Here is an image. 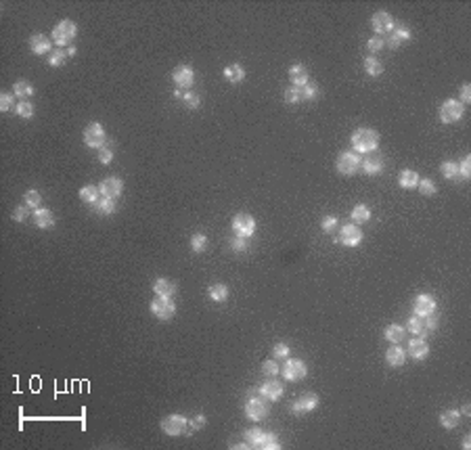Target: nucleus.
<instances>
[{
  "label": "nucleus",
  "instance_id": "f257e3e1",
  "mask_svg": "<svg viewBox=\"0 0 471 450\" xmlns=\"http://www.w3.org/2000/svg\"><path fill=\"white\" fill-rule=\"evenodd\" d=\"M377 143H379V134L371 128H360L352 134V147L358 153H371L377 149Z\"/></svg>",
  "mask_w": 471,
  "mask_h": 450
},
{
  "label": "nucleus",
  "instance_id": "f03ea898",
  "mask_svg": "<svg viewBox=\"0 0 471 450\" xmlns=\"http://www.w3.org/2000/svg\"><path fill=\"white\" fill-rule=\"evenodd\" d=\"M188 427H191V423H188L183 415H170L161 421V429H163V433H168V436H184Z\"/></svg>",
  "mask_w": 471,
  "mask_h": 450
},
{
  "label": "nucleus",
  "instance_id": "7ed1b4c3",
  "mask_svg": "<svg viewBox=\"0 0 471 450\" xmlns=\"http://www.w3.org/2000/svg\"><path fill=\"white\" fill-rule=\"evenodd\" d=\"M463 111H465V107H463L461 100L448 99V100L442 103V107H440V118H442L444 124H452V122H459L463 118Z\"/></svg>",
  "mask_w": 471,
  "mask_h": 450
},
{
  "label": "nucleus",
  "instance_id": "20e7f679",
  "mask_svg": "<svg viewBox=\"0 0 471 450\" xmlns=\"http://www.w3.org/2000/svg\"><path fill=\"white\" fill-rule=\"evenodd\" d=\"M76 34H78L76 23H74V21H69V19H65V21H61L59 25L52 29V40L63 46V44L72 42L74 38H76Z\"/></svg>",
  "mask_w": 471,
  "mask_h": 450
},
{
  "label": "nucleus",
  "instance_id": "39448f33",
  "mask_svg": "<svg viewBox=\"0 0 471 450\" xmlns=\"http://www.w3.org/2000/svg\"><path fill=\"white\" fill-rule=\"evenodd\" d=\"M245 415L251 421H262L268 417V402L266 398H249L245 404Z\"/></svg>",
  "mask_w": 471,
  "mask_h": 450
},
{
  "label": "nucleus",
  "instance_id": "423d86ee",
  "mask_svg": "<svg viewBox=\"0 0 471 450\" xmlns=\"http://www.w3.org/2000/svg\"><path fill=\"white\" fill-rule=\"evenodd\" d=\"M151 310H153V314L159 321H170L172 316H174V312H176V306H174V301H172L170 298H159V296H157V300L151 301Z\"/></svg>",
  "mask_w": 471,
  "mask_h": 450
},
{
  "label": "nucleus",
  "instance_id": "0eeeda50",
  "mask_svg": "<svg viewBox=\"0 0 471 450\" xmlns=\"http://www.w3.org/2000/svg\"><path fill=\"white\" fill-rule=\"evenodd\" d=\"M84 143L92 147V149H101V147L105 145V130L101 124L97 122H92L90 126H86L84 130Z\"/></svg>",
  "mask_w": 471,
  "mask_h": 450
},
{
  "label": "nucleus",
  "instance_id": "6e6552de",
  "mask_svg": "<svg viewBox=\"0 0 471 450\" xmlns=\"http://www.w3.org/2000/svg\"><path fill=\"white\" fill-rule=\"evenodd\" d=\"M358 168H360V157L354 151H345L337 157V172L350 176V174H354Z\"/></svg>",
  "mask_w": 471,
  "mask_h": 450
},
{
  "label": "nucleus",
  "instance_id": "1a4fd4ad",
  "mask_svg": "<svg viewBox=\"0 0 471 450\" xmlns=\"http://www.w3.org/2000/svg\"><path fill=\"white\" fill-rule=\"evenodd\" d=\"M233 228L239 237L247 239L256 232V220L251 218L249 214H239V216H235V220H233Z\"/></svg>",
  "mask_w": 471,
  "mask_h": 450
},
{
  "label": "nucleus",
  "instance_id": "9d476101",
  "mask_svg": "<svg viewBox=\"0 0 471 450\" xmlns=\"http://www.w3.org/2000/svg\"><path fill=\"white\" fill-rule=\"evenodd\" d=\"M316 406H318V396L312 394V392H306V394H302L300 398L293 402V413L295 415L310 413V410H314Z\"/></svg>",
  "mask_w": 471,
  "mask_h": 450
},
{
  "label": "nucleus",
  "instance_id": "9b49d317",
  "mask_svg": "<svg viewBox=\"0 0 471 450\" xmlns=\"http://www.w3.org/2000/svg\"><path fill=\"white\" fill-rule=\"evenodd\" d=\"M371 25L377 34H390L392 32V27H394V19H392V15L386 13V11H379V13H375L373 15V19H371Z\"/></svg>",
  "mask_w": 471,
  "mask_h": 450
},
{
  "label": "nucleus",
  "instance_id": "f8f14e48",
  "mask_svg": "<svg viewBox=\"0 0 471 450\" xmlns=\"http://www.w3.org/2000/svg\"><path fill=\"white\" fill-rule=\"evenodd\" d=\"M340 241L348 247H356L360 241H363V230H360L358 226H354V224H345L340 232Z\"/></svg>",
  "mask_w": 471,
  "mask_h": 450
},
{
  "label": "nucleus",
  "instance_id": "ddd939ff",
  "mask_svg": "<svg viewBox=\"0 0 471 450\" xmlns=\"http://www.w3.org/2000/svg\"><path fill=\"white\" fill-rule=\"evenodd\" d=\"M172 80H174V84H176L178 88H191L193 82H195V74H193L191 67L180 65V67L174 69V74H172Z\"/></svg>",
  "mask_w": 471,
  "mask_h": 450
},
{
  "label": "nucleus",
  "instance_id": "4468645a",
  "mask_svg": "<svg viewBox=\"0 0 471 450\" xmlns=\"http://www.w3.org/2000/svg\"><path fill=\"white\" fill-rule=\"evenodd\" d=\"M306 373H308V369H306V364L302 360H287L285 367H283V375L289 381H297V379L306 377Z\"/></svg>",
  "mask_w": 471,
  "mask_h": 450
},
{
  "label": "nucleus",
  "instance_id": "2eb2a0df",
  "mask_svg": "<svg viewBox=\"0 0 471 450\" xmlns=\"http://www.w3.org/2000/svg\"><path fill=\"white\" fill-rule=\"evenodd\" d=\"M99 191H101V195H103V197L115 199V197H120V195H122V191H124V182L120 180V178H107V180H103V184L99 187Z\"/></svg>",
  "mask_w": 471,
  "mask_h": 450
},
{
  "label": "nucleus",
  "instance_id": "dca6fc26",
  "mask_svg": "<svg viewBox=\"0 0 471 450\" xmlns=\"http://www.w3.org/2000/svg\"><path fill=\"white\" fill-rule=\"evenodd\" d=\"M408 40H411V29H408L406 25H394L390 36H388V44L392 46V49H398L400 44H404Z\"/></svg>",
  "mask_w": 471,
  "mask_h": 450
},
{
  "label": "nucleus",
  "instance_id": "f3484780",
  "mask_svg": "<svg viewBox=\"0 0 471 450\" xmlns=\"http://www.w3.org/2000/svg\"><path fill=\"white\" fill-rule=\"evenodd\" d=\"M436 310V300L427 296V293H421V296L415 300V314L417 316H427Z\"/></svg>",
  "mask_w": 471,
  "mask_h": 450
},
{
  "label": "nucleus",
  "instance_id": "a211bd4d",
  "mask_svg": "<svg viewBox=\"0 0 471 450\" xmlns=\"http://www.w3.org/2000/svg\"><path fill=\"white\" fill-rule=\"evenodd\" d=\"M260 392L266 400H270V402H277L281 396H283V385L279 381H274V379H268L262 387H260Z\"/></svg>",
  "mask_w": 471,
  "mask_h": 450
},
{
  "label": "nucleus",
  "instance_id": "6ab92c4d",
  "mask_svg": "<svg viewBox=\"0 0 471 450\" xmlns=\"http://www.w3.org/2000/svg\"><path fill=\"white\" fill-rule=\"evenodd\" d=\"M29 49L34 55H46L51 50V40L44 34H36L29 38Z\"/></svg>",
  "mask_w": 471,
  "mask_h": 450
},
{
  "label": "nucleus",
  "instance_id": "aec40b11",
  "mask_svg": "<svg viewBox=\"0 0 471 450\" xmlns=\"http://www.w3.org/2000/svg\"><path fill=\"white\" fill-rule=\"evenodd\" d=\"M289 80L293 82V86H297V88H302V86H306L308 84V69H306L304 65H291L289 67Z\"/></svg>",
  "mask_w": 471,
  "mask_h": 450
},
{
  "label": "nucleus",
  "instance_id": "412c9836",
  "mask_svg": "<svg viewBox=\"0 0 471 450\" xmlns=\"http://www.w3.org/2000/svg\"><path fill=\"white\" fill-rule=\"evenodd\" d=\"M408 354L413 356V358H417V360H423L425 356L429 354V346L425 344V339H413L411 344H408Z\"/></svg>",
  "mask_w": 471,
  "mask_h": 450
},
{
  "label": "nucleus",
  "instance_id": "4be33fe9",
  "mask_svg": "<svg viewBox=\"0 0 471 450\" xmlns=\"http://www.w3.org/2000/svg\"><path fill=\"white\" fill-rule=\"evenodd\" d=\"M386 360H388V364H392V367H402V364L406 362V352L400 346H392L386 352Z\"/></svg>",
  "mask_w": 471,
  "mask_h": 450
},
{
  "label": "nucleus",
  "instance_id": "5701e85b",
  "mask_svg": "<svg viewBox=\"0 0 471 450\" xmlns=\"http://www.w3.org/2000/svg\"><path fill=\"white\" fill-rule=\"evenodd\" d=\"M360 166H363V170L366 174H379L381 170H383V159L379 157V155H371V157H366L360 161Z\"/></svg>",
  "mask_w": 471,
  "mask_h": 450
},
{
  "label": "nucleus",
  "instance_id": "b1692460",
  "mask_svg": "<svg viewBox=\"0 0 471 450\" xmlns=\"http://www.w3.org/2000/svg\"><path fill=\"white\" fill-rule=\"evenodd\" d=\"M34 222H36L38 228H51L54 224V216H52L51 209H36Z\"/></svg>",
  "mask_w": 471,
  "mask_h": 450
},
{
  "label": "nucleus",
  "instance_id": "393cba45",
  "mask_svg": "<svg viewBox=\"0 0 471 450\" xmlns=\"http://www.w3.org/2000/svg\"><path fill=\"white\" fill-rule=\"evenodd\" d=\"M224 77L231 84H239V82L245 80V69H243L241 65H237V63H233L229 67H224Z\"/></svg>",
  "mask_w": 471,
  "mask_h": 450
},
{
  "label": "nucleus",
  "instance_id": "a878e982",
  "mask_svg": "<svg viewBox=\"0 0 471 450\" xmlns=\"http://www.w3.org/2000/svg\"><path fill=\"white\" fill-rule=\"evenodd\" d=\"M153 291H155L159 298H172V296H174V291H176V285L170 283V281H166V278H159V281H155Z\"/></svg>",
  "mask_w": 471,
  "mask_h": 450
},
{
  "label": "nucleus",
  "instance_id": "bb28decb",
  "mask_svg": "<svg viewBox=\"0 0 471 450\" xmlns=\"http://www.w3.org/2000/svg\"><path fill=\"white\" fill-rule=\"evenodd\" d=\"M398 182H400V187H402V189H417V184H419V174H417V172H413V170H404V172L400 174Z\"/></svg>",
  "mask_w": 471,
  "mask_h": 450
},
{
  "label": "nucleus",
  "instance_id": "cd10ccee",
  "mask_svg": "<svg viewBox=\"0 0 471 450\" xmlns=\"http://www.w3.org/2000/svg\"><path fill=\"white\" fill-rule=\"evenodd\" d=\"M80 199L84 201V203H97V201L101 199V191L97 187H92V184H88V187H82L80 189Z\"/></svg>",
  "mask_w": 471,
  "mask_h": 450
},
{
  "label": "nucleus",
  "instance_id": "c85d7f7f",
  "mask_svg": "<svg viewBox=\"0 0 471 450\" xmlns=\"http://www.w3.org/2000/svg\"><path fill=\"white\" fill-rule=\"evenodd\" d=\"M459 421H461L459 410H446V413H442V417H440V423H442L446 429L457 427V425H459Z\"/></svg>",
  "mask_w": 471,
  "mask_h": 450
},
{
  "label": "nucleus",
  "instance_id": "c756f323",
  "mask_svg": "<svg viewBox=\"0 0 471 450\" xmlns=\"http://www.w3.org/2000/svg\"><path fill=\"white\" fill-rule=\"evenodd\" d=\"M208 296H209L211 301H224L226 298H229V289H226V285L216 283V285H211L208 289Z\"/></svg>",
  "mask_w": 471,
  "mask_h": 450
},
{
  "label": "nucleus",
  "instance_id": "7c9ffc66",
  "mask_svg": "<svg viewBox=\"0 0 471 450\" xmlns=\"http://www.w3.org/2000/svg\"><path fill=\"white\" fill-rule=\"evenodd\" d=\"M94 209H97L99 214H103V216L113 214V212H115V199H109V197L99 199L97 203H94Z\"/></svg>",
  "mask_w": 471,
  "mask_h": 450
},
{
  "label": "nucleus",
  "instance_id": "2f4dec72",
  "mask_svg": "<svg viewBox=\"0 0 471 450\" xmlns=\"http://www.w3.org/2000/svg\"><path fill=\"white\" fill-rule=\"evenodd\" d=\"M386 339L392 341V344H400V341L404 339V327H400V325H390L386 329Z\"/></svg>",
  "mask_w": 471,
  "mask_h": 450
},
{
  "label": "nucleus",
  "instance_id": "473e14b6",
  "mask_svg": "<svg viewBox=\"0 0 471 450\" xmlns=\"http://www.w3.org/2000/svg\"><path fill=\"white\" fill-rule=\"evenodd\" d=\"M13 92L17 97H21V99H29L31 95H34V86H31L29 82H26V80H19V82H15Z\"/></svg>",
  "mask_w": 471,
  "mask_h": 450
},
{
  "label": "nucleus",
  "instance_id": "72a5a7b5",
  "mask_svg": "<svg viewBox=\"0 0 471 450\" xmlns=\"http://www.w3.org/2000/svg\"><path fill=\"white\" fill-rule=\"evenodd\" d=\"M352 218H354V222H358V224L368 222V220H371V209L360 203V205H356L354 209H352Z\"/></svg>",
  "mask_w": 471,
  "mask_h": 450
},
{
  "label": "nucleus",
  "instance_id": "f704fd0d",
  "mask_svg": "<svg viewBox=\"0 0 471 450\" xmlns=\"http://www.w3.org/2000/svg\"><path fill=\"white\" fill-rule=\"evenodd\" d=\"M365 69H366V74L368 75H379L381 72H383V63L379 59H375V57H366L365 59Z\"/></svg>",
  "mask_w": 471,
  "mask_h": 450
},
{
  "label": "nucleus",
  "instance_id": "c9c22d12",
  "mask_svg": "<svg viewBox=\"0 0 471 450\" xmlns=\"http://www.w3.org/2000/svg\"><path fill=\"white\" fill-rule=\"evenodd\" d=\"M258 448H264V450H279V448H281L279 438L274 436V433H264L262 440H260V444H258Z\"/></svg>",
  "mask_w": 471,
  "mask_h": 450
},
{
  "label": "nucleus",
  "instance_id": "e433bc0d",
  "mask_svg": "<svg viewBox=\"0 0 471 450\" xmlns=\"http://www.w3.org/2000/svg\"><path fill=\"white\" fill-rule=\"evenodd\" d=\"M406 329L411 331V333H415V335H421L423 331H425V325H423V316H411L408 319V323H406Z\"/></svg>",
  "mask_w": 471,
  "mask_h": 450
},
{
  "label": "nucleus",
  "instance_id": "4c0bfd02",
  "mask_svg": "<svg viewBox=\"0 0 471 450\" xmlns=\"http://www.w3.org/2000/svg\"><path fill=\"white\" fill-rule=\"evenodd\" d=\"M65 59H67V50H54L49 55V65L51 67H61L63 63H65Z\"/></svg>",
  "mask_w": 471,
  "mask_h": 450
},
{
  "label": "nucleus",
  "instance_id": "58836bf2",
  "mask_svg": "<svg viewBox=\"0 0 471 450\" xmlns=\"http://www.w3.org/2000/svg\"><path fill=\"white\" fill-rule=\"evenodd\" d=\"M15 111H17V115L19 118H26V120H29L31 115H34V105L31 103H27V100H21V103L15 107Z\"/></svg>",
  "mask_w": 471,
  "mask_h": 450
},
{
  "label": "nucleus",
  "instance_id": "ea45409f",
  "mask_svg": "<svg viewBox=\"0 0 471 450\" xmlns=\"http://www.w3.org/2000/svg\"><path fill=\"white\" fill-rule=\"evenodd\" d=\"M442 174H444V178L452 180V178L459 176V166L454 164V161H444V164H442Z\"/></svg>",
  "mask_w": 471,
  "mask_h": 450
},
{
  "label": "nucleus",
  "instance_id": "a19ab883",
  "mask_svg": "<svg viewBox=\"0 0 471 450\" xmlns=\"http://www.w3.org/2000/svg\"><path fill=\"white\" fill-rule=\"evenodd\" d=\"M23 199H26V205H29V207H38V205H40V201H42L40 193H38V191H34V189L26 191V195H23Z\"/></svg>",
  "mask_w": 471,
  "mask_h": 450
},
{
  "label": "nucleus",
  "instance_id": "79ce46f5",
  "mask_svg": "<svg viewBox=\"0 0 471 450\" xmlns=\"http://www.w3.org/2000/svg\"><path fill=\"white\" fill-rule=\"evenodd\" d=\"M206 245H208L206 235H195V237L191 239V250H193L195 253H201L203 250H206Z\"/></svg>",
  "mask_w": 471,
  "mask_h": 450
},
{
  "label": "nucleus",
  "instance_id": "37998d69",
  "mask_svg": "<svg viewBox=\"0 0 471 450\" xmlns=\"http://www.w3.org/2000/svg\"><path fill=\"white\" fill-rule=\"evenodd\" d=\"M417 187H419V191H421L425 197H429V195H434V193H436V184H434V180H431V178H423Z\"/></svg>",
  "mask_w": 471,
  "mask_h": 450
},
{
  "label": "nucleus",
  "instance_id": "c03bdc74",
  "mask_svg": "<svg viewBox=\"0 0 471 450\" xmlns=\"http://www.w3.org/2000/svg\"><path fill=\"white\" fill-rule=\"evenodd\" d=\"M318 97V86L316 84H306L302 86V100H312Z\"/></svg>",
  "mask_w": 471,
  "mask_h": 450
},
{
  "label": "nucleus",
  "instance_id": "a18cd8bd",
  "mask_svg": "<svg viewBox=\"0 0 471 450\" xmlns=\"http://www.w3.org/2000/svg\"><path fill=\"white\" fill-rule=\"evenodd\" d=\"M285 100H287V103H291V105L300 103V100H302V88H297V86L287 88L285 90Z\"/></svg>",
  "mask_w": 471,
  "mask_h": 450
},
{
  "label": "nucleus",
  "instance_id": "49530a36",
  "mask_svg": "<svg viewBox=\"0 0 471 450\" xmlns=\"http://www.w3.org/2000/svg\"><path fill=\"white\" fill-rule=\"evenodd\" d=\"M13 105H15V99H13L11 92H2V95H0V109H2V111H11Z\"/></svg>",
  "mask_w": 471,
  "mask_h": 450
},
{
  "label": "nucleus",
  "instance_id": "de8ad7c7",
  "mask_svg": "<svg viewBox=\"0 0 471 450\" xmlns=\"http://www.w3.org/2000/svg\"><path fill=\"white\" fill-rule=\"evenodd\" d=\"M262 436H264V433H262L260 429H258V427H251V429H247V433H245L247 442H249V444H254V446H258V444H260Z\"/></svg>",
  "mask_w": 471,
  "mask_h": 450
},
{
  "label": "nucleus",
  "instance_id": "09e8293b",
  "mask_svg": "<svg viewBox=\"0 0 471 450\" xmlns=\"http://www.w3.org/2000/svg\"><path fill=\"white\" fill-rule=\"evenodd\" d=\"M99 159H101V164H111V159H113L111 147H107V145L101 147V149H99Z\"/></svg>",
  "mask_w": 471,
  "mask_h": 450
},
{
  "label": "nucleus",
  "instance_id": "8fccbe9b",
  "mask_svg": "<svg viewBox=\"0 0 471 450\" xmlns=\"http://www.w3.org/2000/svg\"><path fill=\"white\" fill-rule=\"evenodd\" d=\"M366 46H368V50H371V52H379L383 46H386V40H383L381 36H375V38H371V40L366 42Z\"/></svg>",
  "mask_w": 471,
  "mask_h": 450
},
{
  "label": "nucleus",
  "instance_id": "3c124183",
  "mask_svg": "<svg viewBox=\"0 0 471 450\" xmlns=\"http://www.w3.org/2000/svg\"><path fill=\"white\" fill-rule=\"evenodd\" d=\"M183 99H184V103H186L188 107H191V109H197L199 103H201V99H199L197 95H193V92H186V95H184Z\"/></svg>",
  "mask_w": 471,
  "mask_h": 450
},
{
  "label": "nucleus",
  "instance_id": "603ef678",
  "mask_svg": "<svg viewBox=\"0 0 471 450\" xmlns=\"http://www.w3.org/2000/svg\"><path fill=\"white\" fill-rule=\"evenodd\" d=\"M262 371H264V373H266V375H270V377H274V375H277V373H279V367H277V362H274V360H266V362L262 364Z\"/></svg>",
  "mask_w": 471,
  "mask_h": 450
},
{
  "label": "nucleus",
  "instance_id": "864d4df0",
  "mask_svg": "<svg viewBox=\"0 0 471 450\" xmlns=\"http://www.w3.org/2000/svg\"><path fill=\"white\" fill-rule=\"evenodd\" d=\"M320 226H323L325 232H331L337 226V218L335 216H327V218H323V222H320Z\"/></svg>",
  "mask_w": 471,
  "mask_h": 450
},
{
  "label": "nucleus",
  "instance_id": "5fc2aeb1",
  "mask_svg": "<svg viewBox=\"0 0 471 450\" xmlns=\"http://www.w3.org/2000/svg\"><path fill=\"white\" fill-rule=\"evenodd\" d=\"M233 250H235V251H245V250H247V239L237 235V237L233 239Z\"/></svg>",
  "mask_w": 471,
  "mask_h": 450
},
{
  "label": "nucleus",
  "instance_id": "6e6d98bb",
  "mask_svg": "<svg viewBox=\"0 0 471 450\" xmlns=\"http://www.w3.org/2000/svg\"><path fill=\"white\" fill-rule=\"evenodd\" d=\"M459 174H461L463 178H469V176H471V157L463 159V164L459 166Z\"/></svg>",
  "mask_w": 471,
  "mask_h": 450
},
{
  "label": "nucleus",
  "instance_id": "4d7b16f0",
  "mask_svg": "<svg viewBox=\"0 0 471 450\" xmlns=\"http://www.w3.org/2000/svg\"><path fill=\"white\" fill-rule=\"evenodd\" d=\"M287 356H289V346L287 344L274 346V358H287Z\"/></svg>",
  "mask_w": 471,
  "mask_h": 450
},
{
  "label": "nucleus",
  "instance_id": "13d9d810",
  "mask_svg": "<svg viewBox=\"0 0 471 450\" xmlns=\"http://www.w3.org/2000/svg\"><path fill=\"white\" fill-rule=\"evenodd\" d=\"M423 325H425V329H429V331L436 329V327H438V316H436V312L423 316Z\"/></svg>",
  "mask_w": 471,
  "mask_h": 450
},
{
  "label": "nucleus",
  "instance_id": "bf43d9fd",
  "mask_svg": "<svg viewBox=\"0 0 471 450\" xmlns=\"http://www.w3.org/2000/svg\"><path fill=\"white\" fill-rule=\"evenodd\" d=\"M471 100V86L469 84H463L461 88V103H469Z\"/></svg>",
  "mask_w": 471,
  "mask_h": 450
},
{
  "label": "nucleus",
  "instance_id": "052dcab7",
  "mask_svg": "<svg viewBox=\"0 0 471 450\" xmlns=\"http://www.w3.org/2000/svg\"><path fill=\"white\" fill-rule=\"evenodd\" d=\"M26 218H27V209H26V207H17V209H15V212H13V220L23 222Z\"/></svg>",
  "mask_w": 471,
  "mask_h": 450
},
{
  "label": "nucleus",
  "instance_id": "680f3d73",
  "mask_svg": "<svg viewBox=\"0 0 471 450\" xmlns=\"http://www.w3.org/2000/svg\"><path fill=\"white\" fill-rule=\"evenodd\" d=\"M203 425H206V417H203V415H197V417H195L193 421H191V429H193V431H195V429H201Z\"/></svg>",
  "mask_w": 471,
  "mask_h": 450
},
{
  "label": "nucleus",
  "instance_id": "e2e57ef3",
  "mask_svg": "<svg viewBox=\"0 0 471 450\" xmlns=\"http://www.w3.org/2000/svg\"><path fill=\"white\" fill-rule=\"evenodd\" d=\"M469 446H471V438H469V436H465V440H463V448L467 450Z\"/></svg>",
  "mask_w": 471,
  "mask_h": 450
},
{
  "label": "nucleus",
  "instance_id": "0e129e2a",
  "mask_svg": "<svg viewBox=\"0 0 471 450\" xmlns=\"http://www.w3.org/2000/svg\"><path fill=\"white\" fill-rule=\"evenodd\" d=\"M76 55V46H69L67 49V57H74Z\"/></svg>",
  "mask_w": 471,
  "mask_h": 450
}]
</instances>
